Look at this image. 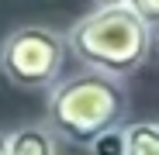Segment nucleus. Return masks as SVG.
Masks as SVG:
<instances>
[{
	"instance_id": "f257e3e1",
	"label": "nucleus",
	"mask_w": 159,
	"mask_h": 155,
	"mask_svg": "<svg viewBox=\"0 0 159 155\" xmlns=\"http://www.w3.org/2000/svg\"><path fill=\"white\" fill-rule=\"evenodd\" d=\"M45 117H48V127L62 141L93 148L100 138L128 127L125 124L128 117L125 80H114V76H104L93 69L69 76L48 93Z\"/></svg>"
},
{
	"instance_id": "f03ea898",
	"label": "nucleus",
	"mask_w": 159,
	"mask_h": 155,
	"mask_svg": "<svg viewBox=\"0 0 159 155\" xmlns=\"http://www.w3.org/2000/svg\"><path fill=\"white\" fill-rule=\"evenodd\" d=\"M69 52L93 72L128 80L145 66L156 45V31L135 14L131 4L93 7L69 28Z\"/></svg>"
},
{
	"instance_id": "1a4fd4ad",
	"label": "nucleus",
	"mask_w": 159,
	"mask_h": 155,
	"mask_svg": "<svg viewBox=\"0 0 159 155\" xmlns=\"http://www.w3.org/2000/svg\"><path fill=\"white\" fill-rule=\"evenodd\" d=\"M107 4H128V0H97V7H107Z\"/></svg>"
},
{
	"instance_id": "39448f33",
	"label": "nucleus",
	"mask_w": 159,
	"mask_h": 155,
	"mask_svg": "<svg viewBox=\"0 0 159 155\" xmlns=\"http://www.w3.org/2000/svg\"><path fill=\"white\" fill-rule=\"evenodd\" d=\"M125 155H159V117L156 121H131L125 127Z\"/></svg>"
},
{
	"instance_id": "6e6552de",
	"label": "nucleus",
	"mask_w": 159,
	"mask_h": 155,
	"mask_svg": "<svg viewBox=\"0 0 159 155\" xmlns=\"http://www.w3.org/2000/svg\"><path fill=\"white\" fill-rule=\"evenodd\" d=\"M0 155H11V131H0Z\"/></svg>"
},
{
	"instance_id": "0eeeda50",
	"label": "nucleus",
	"mask_w": 159,
	"mask_h": 155,
	"mask_svg": "<svg viewBox=\"0 0 159 155\" xmlns=\"http://www.w3.org/2000/svg\"><path fill=\"white\" fill-rule=\"evenodd\" d=\"M131 7H135V14L149 24L152 31H159V0H128Z\"/></svg>"
},
{
	"instance_id": "20e7f679",
	"label": "nucleus",
	"mask_w": 159,
	"mask_h": 155,
	"mask_svg": "<svg viewBox=\"0 0 159 155\" xmlns=\"http://www.w3.org/2000/svg\"><path fill=\"white\" fill-rule=\"evenodd\" d=\"M11 155H62L59 135L45 124H24L11 131Z\"/></svg>"
},
{
	"instance_id": "423d86ee",
	"label": "nucleus",
	"mask_w": 159,
	"mask_h": 155,
	"mask_svg": "<svg viewBox=\"0 0 159 155\" xmlns=\"http://www.w3.org/2000/svg\"><path fill=\"white\" fill-rule=\"evenodd\" d=\"M125 152H128V145H125V127L114 131V135H107V138H100V141L90 148V155H125Z\"/></svg>"
},
{
	"instance_id": "9d476101",
	"label": "nucleus",
	"mask_w": 159,
	"mask_h": 155,
	"mask_svg": "<svg viewBox=\"0 0 159 155\" xmlns=\"http://www.w3.org/2000/svg\"><path fill=\"white\" fill-rule=\"evenodd\" d=\"M156 52H159V31H156Z\"/></svg>"
},
{
	"instance_id": "7ed1b4c3",
	"label": "nucleus",
	"mask_w": 159,
	"mask_h": 155,
	"mask_svg": "<svg viewBox=\"0 0 159 155\" xmlns=\"http://www.w3.org/2000/svg\"><path fill=\"white\" fill-rule=\"evenodd\" d=\"M69 55V38L56 28L21 24L0 41V72L24 90H56Z\"/></svg>"
}]
</instances>
